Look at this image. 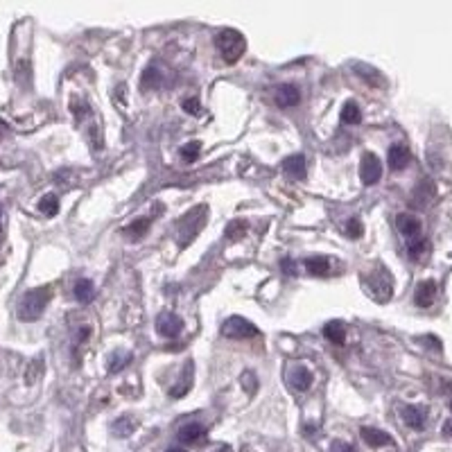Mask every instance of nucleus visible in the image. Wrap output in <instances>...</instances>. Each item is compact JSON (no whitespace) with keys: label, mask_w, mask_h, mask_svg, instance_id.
Here are the masks:
<instances>
[{"label":"nucleus","mask_w":452,"mask_h":452,"mask_svg":"<svg viewBox=\"0 0 452 452\" xmlns=\"http://www.w3.org/2000/svg\"><path fill=\"white\" fill-rule=\"evenodd\" d=\"M50 287H36V290H30L23 294V299L18 301V316L23 321H34L43 314L48 301H50Z\"/></svg>","instance_id":"1"},{"label":"nucleus","mask_w":452,"mask_h":452,"mask_svg":"<svg viewBox=\"0 0 452 452\" xmlns=\"http://www.w3.org/2000/svg\"><path fill=\"white\" fill-rule=\"evenodd\" d=\"M215 45L228 64H235L247 52V41L238 30H222L215 36Z\"/></svg>","instance_id":"2"},{"label":"nucleus","mask_w":452,"mask_h":452,"mask_svg":"<svg viewBox=\"0 0 452 452\" xmlns=\"http://www.w3.org/2000/svg\"><path fill=\"white\" fill-rule=\"evenodd\" d=\"M364 287H367L369 296H373L376 301L384 303V301H389V296L393 292V281H391V276L387 274V269H376V272H371L367 276Z\"/></svg>","instance_id":"3"},{"label":"nucleus","mask_w":452,"mask_h":452,"mask_svg":"<svg viewBox=\"0 0 452 452\" xmlns=\"http://www.w3.org/2000/svg\"><path fill=\"white\" fill-rule=\"evenodd\" d=\"M222 333L231 340H247V337H256L258 328L251 321H247L245 316H231V319L224 323Z\"/></svg>","instance_id":"4"},{"label":"nucleus","mask_w":452,"mask_h":452,"mask_svg":"<svg viewBox=\"0 0 452 452\" xmlns=\"http://www.w3.org/2000/svg\"><path fill=\"white\" fill-rule=\"evenodd\" d=\"M382 177V163L376 154L367 152L362 156V163H360V179L364 181V186H373L378 184Z\"/></svg>","instance_id":"5"},{"label":"nucleus","mask_w":452,"mask_h":452,"mask_svg":"<svg viewBox=\"0 0 452 452\" xmlns=\"http://www.w3.org/2000/svg\"><path fill=\"white\" fill-rule=\"evenodd\" d=\"M156 330L163 337H177V335L184 330V321L181 316H177L175 312H161L159 319H156Z\"/></svg>","instance_id":"6"},{"label":"nucleus","mask_w":452,"mask_h":452,"mask_svg":"<svg viewBox=\"0 0 452 452\" xmlns=\"http://www.w3.org/2000/svg\"><path fill=\"white\" fill-rule=\"evenodd\" d=\"M177 437H179L181 444H188V446L199 444V441H204V437H206V428L201 425V423H186V425L179 430Z\"/></svg>","instance_id":"7"},{"label":"nucleus","mask_w":452,"mask_h":452,"mask_svg":"<svg viewBox=\"0 0 452 452\" xmlns=\"http://www.w3.org/2000/svg\"><path fill=\"white\" fill-rule=\"evenodd\" d=\"M396 226H398L400 233L405 238H409V240H414V238L421 235V219L414 217V215H407V213L398 215L396 217Z\"/></svg>","instance_id":"8"},{"label":"nucleus","mask_w":452,"mask_h":452,"mask_svg":"<svg viewBox=\"0 0 452 452\" xmlns=\"http://www.w3.org/2000/svg\"><path fill=\"white\" fill-rule=\"evenodd\" d=\"M283 172L290 175L292 179H303L305 177V156L303 154H292L283 161Z\"/></svg>","instance_id":"9"},{"label":"nucleus","mask_w":452,"mask_h":452,"mask_svg":"<svg viewBox=\"0 0 452 452\" xmlns=\"http://www.w3.org/2000/svg\"><path fill=\"white\" fill-rule=\"evenodd\" d=\"M299 100H301V93H299V89H296V86H292V84L281 86V89H278V93H276L278 107H283V109L296 107V104H299Z\"/></svg>","instance_id":"10"},{"label":"nucleus","mask_w":452,"mask_h":452,"mask_svg":"<svg viewBox=\"0 0 452 452\" xmlns=\"http://www.w3.org/2000/svg\"><path fill=\"white\" fill-rule=\"evenodd\" d=\"M362 439L367 441L371 448H382V446H391V437L387 432H382L378 428H362Z\"/></svg>","instance_id":"11"},{"label":"nucleus","mask_w":452,"mask_h":452,"mask_svg":"<svg viewBox=\"0 0 452 452\" xmlns=\"http://www.w3.org/2000/svg\"><path fill=\"white\" fill-rule=\"evenodd\" d=\"M435 296H437V283L435 281H423L418 285V290H416L414 301H416L418 307H430L432 301H435Z\"/></svg>","instance_id":"12"},{"label":"nucleus","mask_w":452,"mask_h":452,"mask_svg":"<svg viewBox=\"0 0 452 452\" xmlns=\"http://www.w3.org/2000/svg\"><path fill=\"white\" fill-rule=\"evenodd\" d=\"M402 421H405L411 430H423L425 428V409L409 405V407L402 409Z\"/></svg>","instance_id":"13"},{"label":"nucleus","mask_w":452,"mask_h":452,"mask_svg":"<svg viewBox=\"0 0 452 452\" xmlns=\"http://www.w3.org/2000/svg\"><path fill=\"white\" fill-rule=\"evenodd\" d=\"M312 373L307 371L305 367H294L292 373H290V382H292V387L296 391H307L312 387Z\"/></svg>","instance_id":"14"},{"label":"nucleus","mask_w":452,"mask_h":452,"mask_svg":"<svg viewBox=\"0 0 452 452\" xmlns=\"http://www.w3.org/2000/svg\"><path fill=\"white\" fill-rule=\"evenodd\" d=\"M409 159H411V154L405 145H391V150H389V168L391 170L407 168Z\"/></svg>","instance_id":"15"},{"label":"nucleus","mask_w":452,"mask_h":452,"mask_svg":"<svg viewBox=\"0 0 452 452\" xmlns=\"http://www.w3.org/2000/svg\"><path fill=\"white\" fill-rule=\"evenodd\" d=\"M303 265H305V272L312 276H323V274H328V269H330V263L326 256H310V258H305Z\"/></svg>","instance_id":"16"},{"label":"nucleus","mask_w":452,"mask_h":452,"mask_svg":"<svg viewBox=\"0 0 452 452\" xmlns=\"http://www.w3.org/2000/svg\"><path fill=\"white\" fill-rule=\"evenodd\" d=\"M75 299L80 303H91L95 299V285L89 278H80V281L75 283Z\"/></svg>","instance_id":"17"},{"label":"nucleus","mask_w":452,"mask_h":452,"mask_svg":"<svg viewBox=\"0 0 452 452\" xmlns=\"http://www.w3.org/2000/svg\"><path fill=\"white\" fill-rule=\"evenodd\" d=\"M435 197V186H432V181L430 179H423L418 188L414 190V201L411 204L414 206H428V201Z\"/></svg>","instance_id":"18"},{"label":"nucleus","mask_w":452,"mask_h":452,"mask_svg":"<svg viewBox=\"0 0 452 452\" xmlns=\"http://www.w3.org/2000/svg\"><path fill=\"white\" fill-rule=\"evenodd\" d=\"M323 337L333 342V344H337L342 346L346 342V330H344V323L342 321H330V323H326L323 326Z\"/></svg>","instance_id":"19"},{"label":"nucleus","mask_w":452,"mask_h":452,"mask_svg":"<svg viewBox=\"0 0 452 452\" xmlns=\"http://www.w3.org/2000/svg\"><path fill=\"white\" fill-rule=\"evenodd\" d=\"M136 425H138V423H136V418H133V416H120L111 425V430H113L115 437H131L133 430H136Z\"/></svg>","instance_id":"20"},{"label":"nucleus","mask_w":452,"mask_h":452,"mask_svg":"<svg viewBox=\"0 0 452 452\" xmlns=\"http://www.w3.org/2000/svg\"><path fill=\"white\" fill-rule=\"evenodd\" d=\"M340 118H342L344 124H358L362 120V111H360V107L355 102H346L342 113H340Z\"/></svg>","instance_id":"21"},{"label":"nucleus","mask_w":452,"mask_h":452,"mask_svg":"<svg viewBox=\"0 0 452 452\" xmlns=\"http://www.w3.org/2000/svg\"><path fill=\"white\" fill-rule=\"evenodd\" d=\"M129 362H131V353L129 351H115L109 358V371L118 373V371H122L124 367H127Z\"/></svg>","instance_id":"22"},{"label":"nucleus","mask_w":452,"mask_h":452,"mask_svg":"<svg viewBox=\"0 0 452 452\" xmlns=\"http://www.w3.org/2000/svg\"><path fill=\"white\" fill-rule=\"evenodd\" d=\"M38 210L48 217H54L57 213H59V199H57V195H45L41 201H38Z\"/></svg>","instance_id":"23"},{"label":"nucleus","mask_w":452,"mask_h":452,"mask_svg":"<svg viewBox=\"0 0 452 452\" xmlns=\"http://www.w3.org/2000/svg\"><path fill=\"white\" fill-rule=\"evenodd\" d=\"M199 152H201V143L199 140H192V143H186V145L179 150V156L184 159L186 163H192V161L199 156Z\"/></svg>","instance_id":"24"},{"label":"nucleus","mask_w":452,"mask_h":452,"mask_svg":"<svg viewBox=\"0 0 452 452\" xmlns=\"http://www.w3.org/2000/svg\"><path fill=\"white\" fill-rule=\"evenodd\" d=\"M140 84H143V89H145V91L159 89V86H161V73L152 66V68H147L145 73H143V82Z\"/></svg>","instance_id":"25"},{"label":"nucleus","mask_w":452,"mask_h":452,"mask_svg":"<svg viewBox=\"0 0 452 452\" xmlns=\"http://www.w3.org/2000/svg\"><path fill=\"white\" fill-rule=\"evenodd\" d=\"M190 376H192V364H188V367H186L184 376H181V384H179V387H175V389L170 391L172 398H181L190 389Z\"/></svg>","instance_id":"26"},{"label":"nucleus","mask_w":452,"mask_h":452,"mask_svg":"<svg viewBox=\"0 0 452 452\" xmlns=\"http://www.w3.org/2000/svg\"><path fill=\"white\" fill-rule=\"evenodd\" d=\"M407 251H409V258H414V261H418V258L428 251V242L418 235V238H414V240H409Z\"/></svg>","instance_id":"27"},{"label":"nucleus","mask_w":452,"mask_h":452,"mask_svg":"<svg viewBox=\"0 0 452 452\" xmlns=\"http://www.w3.org/2000/svg\"><path fill=\"white\" fill-rule=\"evenodd\" d=\"M150 224H152V219H150V217H140V219H136V222H131V224H129L127 228H124V231H127V233H131V235H138V238H140V235H145V233H147Z\"/></svg>","instance_id":"28"},{"label":"nucleus","mask_w":452,"mask_h":452,"mask_svg":"<svg viewBox=\"0 0 452 452\" xmlns=\"http://www.w3.org/2000/svg\"><path fill=\"white\" fill-rule=\"evenodd\" d=\"M41 373H43V360L36 358V360L30 364V369H27V376H25V378H27V382H30V384H34L38 378H41Z\"/></svg>","instance_id":"29"},{"label":"nucleus","mask_w":452,"mask_h":452,"mask_svg":"<svg viewBox=\"0 0 452 452\" xmlns=\"http://www.w3.org/2000/svg\"><path fill=\"white\" fill-rule=\"evenodd\" d=\"M245 233H247V222H242V219H238V222H231L226 226V238L238 240V238H242Z\"/></svg>","instance_id":"30"},{"label":"nucleus","mask_w":452,"mask_h":452,"mask_svg":"<svg viewBox=\"0 0 452 452\" xmlns=\"http://www.w3.org/2000/svg\"><path fill=\"white\" fill-rule=\"evenodd\" d=\"M346 233H349L351 238H360L364 233V226L360 222V217H351L349 219V224H346Z\"/></svg>","instance_id":"31"},{"label":"nucleus","mask_w":452,"mask_h":452,"mask_svg":"<svg viewBox=\"0 0 452 452\" xmlns=\"http://www.w3.org/2000/svg\"><path fill=\"white\" fill-rule=\"evenodd\" d=\"M281 269H283L287 276H296V263L292 261V258H283V261H281Z\"/></svg>","instance_id":"32"},{"label":"nucleus","mask_w":452,"mask_h":452,"mask_svg":"<svg viewBox=\"0 0 452 452\" xmlns=\"http://www.w3.org/2000/svg\"><path fill=\"white\" fill-rule=\"evenodd\" d=\"M330 452H355V448L351 444H346V441H335Z\"/></svg>","instance_id":"33"},{"label":"nucleus","mask_w":452,"mask_h":452,"mask_svg":"<svg viewBox=\"0 0 452 452\" xmlns=\"http://www.w3.org/2000/svg\"><path fill=\"white\" fill-rule=\"evenodd\" d=\"M184 109H186L188 113H199V100H197V98H188V100L184 102Z\"/></svg>","instance_id":"34"},{"label":"nucleus","mask_w":452,"mask_h":452,"mask_svg":"<svg viewBox=\"0 0 452 452\" xmlns=\"http://www.w3.org/2000/svg\"><path fill=\"white\" fill-rule=\"evenodd\" d=\"M89 335H91V328H89V326H84V328H80V333H77V340H75V344L80 346V344H82L86 337H89Z\"/></svg>","instance_id":"35"},{"label":"nucleus","mask_w":452,"mask_h":452,"mask_svg":"<svg viewBox=\"0 0 452 452\" xmlns=\"http://www.w3.org/2000/svg\"><path fill=\"white\" fill-rule=\"evenodd\" d=\"M444 435H446V437H452V418H450V421H446V425H444Z\"/></svg>","instance_id":"36"},{"label":"nucleus","mask_w":452,"mask_h":452,"mask_svg":"<svg viewBox=\"0 0 452 452\" xmlns=\"http://www.w3.org/2000/svg\"><path fill=\"white\" fill-rule=\"evenodd\" d=\"M168 452H186L184 448H168Z\"/></svg>","instance_id":"37"}]
</instances>
